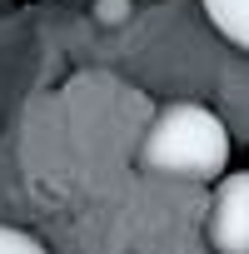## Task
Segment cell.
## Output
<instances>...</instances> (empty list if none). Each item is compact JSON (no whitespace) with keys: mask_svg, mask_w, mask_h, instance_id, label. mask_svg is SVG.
<instances>
[{"mask_svg":"<svg viewBox=\"0 0 249 254\" xmlns=\"http://www.w3.org/2000/svg\"><path fill=\"white\" fill-rule=\"evenodd\" d=\"M140 160L175 180H219L229 165V130L209 105L175 100L150 120Z\"/></svg>","mask_w":249,"mask_h":254,"instance_id":"obj_1","label":"cell"},{"mask_svg":"<svg viewBox=\"0 0 249 254\" xmlns=\"http://www.w3.org/2000/svg\"><path fill=\"white\" fill-rule=\"evenodd\" d=\"M0 254H50L35 234L15 229V224H0Z\"/></svg>","mask_w":249,"mask_h":254,"instance_id":"obj_4","label":"cell"},{"mask_svg":"<svg viewBox=\"0 0 249 254\" xmlns=\"http://www.w3.org/2000/svg\"><path fill=\"white\" fill-rule=\"evenodd\" d=\"M199 5H204L209 25H214L229 45L249 50V0H199Z\"/></svg>","mask_w":249,"mask_h":254,"instance_id":"obj_3","label":"cell"},{"mask_svg":"<svg viewBox=\"0 0 249 254\" xmlns=\"http://www.w3.org/2000/svg\"><path fill=\"white\" fill-rule=\"evenodd\" d=\"M204 234L214 254H249V170H234L219 180Z\"/></svg>","mask_w":249,"mask_h":254,"instance_id":"obj_2","label":"cell"},{"mask_svg":"<svg viewBox=\"0 0 249 254\" xmlns=\"http://www.w3.org/2000/svg\"><path fill=\"white\" fill-rule=\"evenodd\" d=\"M90 15H95V25H124V20H130L135 15V0H95V5H90Z\"/></svg>","mask_w":249,"mask_h":254,"instance_id":"obj_5","label":"cell"}]
</instances>
